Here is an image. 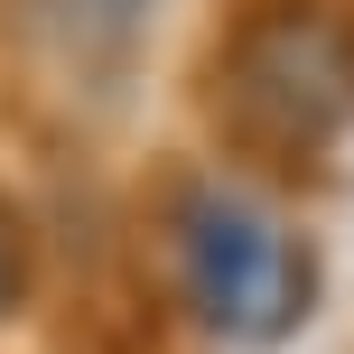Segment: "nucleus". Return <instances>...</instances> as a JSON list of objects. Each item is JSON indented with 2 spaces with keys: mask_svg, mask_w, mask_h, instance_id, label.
Returning a JSON list of instances; mask_svg holds the SVG:
<instances>
[{
  "mask_svg": "<svg viewBox=\"0 0 354 354\" xmlns=\"http://www.w3.org/2000/svg\"><path fill=\"white\" fill-rule=\"evenodd\" d=\"M177 261H187V299L243 345L289 336L308 317V289H317L308 243L270 205H243V196H196L177 224Z\"/></svg>",
  "mask_w": 354,
  "mask_h": 354,
  "instance_id": "nucleus-1",
  "label": "nucleus"
},
{
  "mask_svg": "<svg viewBox=\"0 0 354 354\" xmlns=\"http://www.w3.org/2000/svg\"><path fill=\"white\" fill-rule=\"evenodd\" d=\"M252 103H261L270 122H289V140H317L354 103L345 37L326 28V19H270L261 47H252Z\"/></svg>",
  "mask_w": 354,
  "mask_h": 354,
  "instance_id": "nucleus-2",
  "label": "nucleus"
},
{
  "mask_svg": "<svg viewBox=\"0 0 354 354\" xmlns=\"http://www.w3.org/2000/svg\"><path fill=\"white\" fill-rule=\"evenodd\" d=\"M0 308H19V224L0 214Z\"/></svg>",
  "mask_w": 354,
  "mask_h": 354,
  "instance_id": "nucleus-3",
  "label": "nucleus"
}]
</instances>
